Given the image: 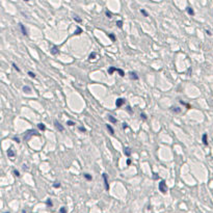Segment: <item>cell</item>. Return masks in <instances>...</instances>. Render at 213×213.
Wrapping results in <instances>:
<instances>
[{"label":"cell","instance_id":"f35d334b","mask_svg":"<svg viewBox=\"0 0 213 213\" xmlns=\"http://www.w3.org/2000/svg\"><path fill=\"white\" fill-rule=\"evenodd\" d=\"M128 128V125L126 123H123V129H127Z\"/></svg>","mask_w":213,"mask_h":213},{"label":"cell","instance_id":"60d3db41","mask_svg":"<svg viewBox=\"0 0 213 213\" xmlns=\"http://www.w3.org/2000/svg\"><path fill=\"white\" fill-rule=\"evenodd\" d=\"M206 33H207V35H212V33H211V32H210V31H209V30H206Z\"/></svg>","mask_w":213,"mask_h":213},{"label":"cell","instance_id":"52a82bcc","mask_svg":"<svg viewBox=\"0 0 213 213\" xmlns=\"http://www.w3.org/2000/svg\"><path fill=\"white\" fill-rule=\"evenodd\" d=\"M124 154H125L127 157H129L130 155H131V149H130L129 147H126L124 148Z\"/></svg>","mask_w":213,"mask_h":213},{"label":"cell","instance_id":"ffe728a7","mask_svg":"<svg viewBox=\"0 0 213 213\" xmlns=\"http://www.w3.org/2000/svg\"><path fill=\"white\" fill-rule=\"evenodd\" d=\"M96 56H97V53H96V52H93V53H90V56H88V58H90V59H95V58H96Z\"/></svg>","mask_w":213,"mask_h":213},{"label":"cell","instance_id":"6da1fadb","mask_svg":"<svg viewBox=\"0 0 213 213\" xmlns=\"http://www.w3.org/2000/svg\"><path fill=\"white\" fill-rule=\"evenodd\" d=\"M35 135H39V133H37V130L31 129V130H28V131H26V132H25V134H24V142H28V140H30L32 136H35Z\"/></svg>","mask_w":213,"mask_h":213},{"label":"cell","instance_id":"d590c367","mask_svg":"<svg viewBox=\"0 0 213 213\" xmlns=\"http://www.w3.org/2000/svg\"><path fill=\"white\" fill-rule=\"evenodd\" d=\"M79 130H80L81 132H86V129H85L84 127H79Z\"/></svg>","mask_w":213,"mask_h":213},{"label":"cell","instance_id":"ac0fdd59","mask_svg":"<svg viewBox=\"0 0 213 213\" xmlns=\"http://www.w3.org/2000/svg\"><path fill=\"white\" fill-rule=\"evenodd\" d=\"M80 33H82V29L80 28V27H77V28H76V30L74 31V35H79Z\"/></svg>","mask_w":213,"mask_h":213},{"label":"cell","instance_id":"3957f363","mask_svg":"<svg viewBox=\"0 0 213 213\" xmlns=\"http://www.w3.org/2000/svg\"><path fill=\"white\" fill-rule=\"evenodd\" d=\"M54 126H55V128H56V129H57L59 132H62V131L65 130V128L62 127V125L59 123V122L57 121V120H55V121H54Z\"/></svg>","mask_w":213,"mask_h":213},{"label":"cell","instance_id":"ba28073f","mask_svg":"<svg viewBox=\"0 0 213 213\" xmlns=\"http://www.w3.org/2000/svg\"><path fill=\"white\" fill-rule=\"evenodd\" d=\"M129 75H130V78H131V79L138 80V76H137V74H136L135 72H130Z\"/></svg>","mask_w":213,"mask_h":213},{"label":"cell","instance_id":"7402d4cb","mask_svg":"<svg viewBox=\"0 0 213 213\" xmlns=\"http://www.w3.org/2000/svg\"><path fill=\"white\" fill-rule=\"evenodd\" d=\"M83 176H84V178H85L86 179V180H88V181H90V180H92V176H90V174H83Z\"/></svg>","mask_w":213,"mask_h":213},{"label":"cell","instance_id":"9a60e30c","mask_svg":"<svg viewBox=\"0 0 213 213\" xmlns=\"http://www.w3.org/2000/svg\"><path fill=\"white\" fill-rule=\"evenodd\" d=\"M37 128H39L40 130H42V131H45L46 130V126H45V124H43V123L37 124Z\"/></svg>","mask_w":213,"mask_h":213},{"label":"cell","instance_id":"484cf974","mask_svg":"<svg viewBox=\"0 0 213 213\" xmlns=\"http://www.w3.org/2000/svg\"><path fill=\"white\" fill-rule=\"evenodd\" d=\"M53 187H54V188H59V187H60V183L57 182V181H56V182H54L53 183Z\"/></svg>","mask_w":213,"mask_h":213},{"label":"cell","instance_id":"30bf717a","mask_svg":"<svg viewBox=\"0 0 213 213\" xmlns=\"http://www.w3.org/2000/svg\"><path fill=\"white\" fill-rule=\"evenodd\" d=\"M103 179H104L105 187H106V189L108 190V189H109V185H108V181H107V175L106 174H103Z\"/></svg>","mask_w":213,"mask_h":213},{"label":"cell","instance_id":"603a6c76","mask_svg":"<svg viewBox=\"0 0 213 213\" xmlns=\"http://www.w3.org/2000/svg\"><path fill=\"white\" fill-rule=\"evenodd\" d=\"M117 26L119 27V28H122V27H123V21L121 20L117 21Z\"/></svg>","mask_w":213,"mask_h":213},{"label":"cell","instance_id":"b9f144b4","mask_svg":"<svg viewBox=\"0 0 213 213\" xmlns=\"http://www.w3.org/2000/svg\"><path fill=\"white\" fill-rule=\"evenodd\" d=\"M127 110H128V111H129V112H131V108H130V107H129V106H128V107H127Z\"/></svg>","mask_w":213,"mask_h":213},{"label":"cell","instance_id":"8d00e7d4","mask_svg":"<svg viewBox=\"0 0 213 213\" xmlns=\"http://www.w3.org/2000/svg\"><path fill=\"white\" fill-rule=\"evenodd\" d=\"M158 178H159V176H158V174H154V176H153V179H154V180H157Z\"/></svg>","mask_w":213,"mask_h":213},{"label":"cell","instance_id":"d6a6232c","mask_svg":"<svg viewBox=\"0 0 213 213\" xmlns=\"http://www.w3.org/2000/svg\"><path fill=\"white\" fill-rule=\"evenodd\" d=\"M14 175L16 177H20V173H19V170H14Z\"/></svg>","mask_w":213,"mask_h":213},{"label":"cell","instance_id":"cb8c5ba5","mask_svg":"<svg viewBox=\"0 0 213 213\" xmlns=\"http://www.w3.org/2000/svg\"><path fill=\"white\" fill-rule=\"evenodd\" d=\"M117 72L120 74V76H122V77H124V76H125V73H124V71L121 70V69H117Z\"/></svg>","mask_w":213,"mask_h":213},{"label":"cell","instance_id":"f546056e","mask_svg":"<svg viewBox=\"0 0 213 213\" xmlns=\"http://www.w3.org/2000/svg\"><path fill=\"white\" fill-rule=\"evenodd\" d=\"M28 75H29V77H31V78H35V74L33 73V72L29 71V72H28Z\"/></svg>","mask_w":213,"mask_h":213},{"label":"cell","instance_id":"5bb4252c","mask_svg":"<svg viewBox=\"0 0 213 213\" xmlns=\"http://www.w3.org/2000/svg\"><path fill=\"white\" fill-rule=\"evenodd\" d=\"M107 118H108V120L111 122V123H113V124H115V123H117V119H115V118L113 117V115H107Z\"/></svg>","mask_w":213,"mask_h":213},{"label":"cell","instance_id":"ab89813d","mask_svg":"<svg viewBox=\"0 0 213 213\" xmlns=\"http://www.w3.org/2000/svg\"><path fill=\"white\" fill-rule=\"evenodd\" d=\"M130 164H131V160L128 159V160H127V165H130Z\"/></svg>","mask_w":213,"mask_h":213},{"label":"cell","instance_id":"e575fe53","mask_svg":"<svg viewBox=\"0 0 213 213\" xmlns=\"http://www.w3.org/2000/svg\"><path fill=\"white\" fill-rule=\"evenodd\" d=\"M67 125H68V126H74V125H75V123H74L73 121H68V122H67Z\"/></svg>","mask_w":213,"mask_h":213},{"label":"cell","instance_id":"e0dca14e","mask_svg":"<svg viewBox=\"0 0 213 213\" xmlns=\"http://www.w3.org/2000/svg\"><path fill=\"white\" fill-rule=\"evenodd\" d=\"M106 128H107V129H108V131L110 132L111 135H113V134H115V130H113V128L111 127L110 125H108V124H107V125H106Z\"/></svg>","mask_w":213,"mask_h":213},{"label":"cell","instance_id":"83f0119b","mask_svg":"<svg viewBox=\"0 0 213 213\" xmlns=\"http://www.w3.org/2000/svg\"><path fill=\"white\" fill-rule=\"evenodd\" d=\"M105 14H106V16L108 17V19H111V18H112V15H111V12H108V10H106V12H105Z\"/></svg>","mask_w":213,"mask_h":213},{"label":"cell","instance_id":"836d02e7","mask_svg":"<svg viewBox=\"0 0 213 213\" xmlns=\"http://www.w3.org/2000/svg\"><path fill=\"white\" fill-rule=\"evenodd\" d=\"M140 12H142V14L143 15V16H145V17H148V16H149V15H148V12H145V10H140Z\"/></svg>","mask_w":213,"mask_h":213},{"label":"cell","instance_id":"4316f807","mask_svg":"<svg viewBox=\"0 0 213 213\" xmlns=\"http://www.w3.org/2000/svg\"><path fill=\"white\" fill-rule=\"evenodd\" d=\"M74 20H75L76 22H78V23H80V22H81V21H82L81 19H80L78 16H74Z\"/></svg>","mask_w":213,"mask_h":213},{"label":"cell","instance_id":"2e32d148","mask_svg":"<svg viewBox=\"0 0 213 213\" xmlns=\"http://www.w3.org/2000/svg\"><path fill=\"white\" fill-rule=\"evenodd\" d=\"M7 156H8L10 158H12V157L15 156V153H14V151H12V149H8V150H7Z\"/></svg>","mask_w":213,"mask_h":213},{"label":"cell","instance_id":"8fae6325","mask_svg":"<svg viewBox=\"0 0 213 213\" xmlns=\"http://www.w3.org/2000/svg\"><path fill=\"white\" fill-rule=\"evenodd\" d=\"M202 140H203V143L205 145H208V140H207V133H204L203 136H202Z\"/></svg>","mask_w":213,"mask_h":213},{"label":"cell","instance_id":"ee69618b","mask_svg":"<svg viewBox=\"0 0 213 213\" xmlns=\"http://www.w3.org/2000/svg\"><path fill=\"white\" fill-rule=\"evenodd\" d=\"M4 213H10V212H4Z\"/></svg>","mask_w":213,"mask_h":213},{"label":"cell","instance_id":"4fadbf2b","mask_svg":"<svg viewBox=\"0 0 213 213\" xmlns=\"http://www.w3.org/2000/svg\"><path fill=\"white\" fill-rule=\"evenodd\" d=\"M23 92L26 93V94H29V93L31 92V87L30 86H28V85H24L23 86Z\"/></svg>","mask_w":213,"mask_h":213},{"label":"cell","instance_id":"44dd1931","mask_svg":"<svg viewBox=\"0 0 213 213\" xmlns=\"http://www.w3.org/2000/svg\"><path fill=\"white\" fill-rule=\"evenodd\" d=\"M108 37L112 42H115V35H113V33H108Z\"/></svg>","mask_w":213,"mask_h":213},{"label":"cell","instance_id":"9c48e42d","mask_svg":"<svg viewBox=\"0 0 213 213\" xmlns=\"http://www.w3.org/2000/svg\"><path fill=\"white\" fill-rule=\"evenodd\" d=\"M170 110L175 113H180L181 112V108H179V107H177V106H172L170 107Z\"/></svg>","mask_w":213,"mask_h":213},{"label":"cell","instance_id":"4dcf8cb0","mask_svg":"<svg viewBox=\"0 0 213 213\" xmlns=\"http://www.w3.org/2000/svg\"><path fill=\"white\" fill-rule=\"evenodd\" d=\"M59 213H67V209L66 207H62L59 209Z\"/></svg>","mask_w":213,"mask_h":213},{"label":"cell","instance_id":"f1b7e54d","mask_svg":"<svg viewBox=\"0 0 213 213\" xmlns=\"http://www.w3.org/2000/svg\"><path fill=\"white\" fill-rule=\"evenodd\" d=\"M140 118H142L143 121H145V120H147V115H145V113H143V112H142V113H140Z\"/></svg>","mask_w":213,"mask_h":213},{"label":"cell","instance_id":"5b68a950","mask_svg":"<svg viewBox=\"0 0 213 213\" xmlns=\"http://www.w3.org/2000/svg\"><path fill=\"white\" fill-rule=\"evenodd\" d=\"M125 103V100L124 99H122V98H119V99H117V101H115V105H117V107H121L122 105Z\"/></svg>","mask_w":213,"mask_h":213},{"label":"cell","instance_id":"7c38bea8","mask_svg":"<svg viewBox=\"0 0 213 213\" xmlns=\"http://www.w3.org/2000/svg\"><path fill=\"white\" fill-rule=\"evenodd\" d=\"M186 10H187V12L190 15V16H195V10H193L192 7H190V6H187Z\"/></svg>","mask_w":213,"mask_h":213},{"label":"cell","instance_id":"7bdbcfd3","mask_svg":"<svg viewBox=\"0 0 213 213\" xmlns=\"http://www.w3.org/2000/svg\"><path fill=\"white\" fill-rule=\"evenodd\" d=\"M22 213H26V212H25V211H24V210H23V211H22Z\"/></svg>","mask_w":213,"mask_h":213},{"label":"cell","instance_id":"277c9868","mask_svg":"<svg viewBox=\"0 0 213 213\" xmlns=\"http://www.w3.org/2000/svg\"><path fill=\"white\" fill-rule=\"evenodd\" d=\"M50 53H51L52 55H56V54L59 53V49H58L57 46H53V47L50 49Z\"/></svg>","mask_w":213,"mask_h":213},{"label":"cell","instance_id":"7a4b0ae2","mask_svg":"<svg viewBox=\"0 0 213 213\" xmlns=\"http://www.w3.org/2000/svg\"><path fill=\"white\" fill-rule=\"evenodd\" d=\"M158 188H159V190L161 191V193H163V195H165L166 192H167V187H166V183L164 180H161L160 181V183L158 184Z\"/></svg>","mask_w":213,"mask_h":213},{"label":"cell","instance_id":"74e56055","mask_svg":"<svg viewBox=\"0 0 213 213\" xmlns=\"http://www.w3.org/2000/svg\"><path fill=\"white\" fill-rule=\"evenodd\" d=\"M14 140H15V142H16L17 143H20V142H20V140H19L18 137H14Z\"/></svg>","mask_w":213,"mask_h":213},{"label":"cell","instance_id":"8992f818","mask_svg":"<svg viewBox=\"0 0 213 213\" xmlns=\"http://www.w3.org/2000/svg\"><path fill=\"white\" fill-rule=\"evenodd\" d=\"M19 26H20V28H21V30H22V33L24 35H28V33H27V29L25 28V26L22 24V23H19Z\"/></svg>","mask_w":213,"mask_h":213},{"label":"cell","instance_id":"d6986e66","mask_svg":"<svg viewBox=\"0 0 213 213\" xmlns=\"http://www.w3.org/2000/svg\"><path fill=\"white\" fill-rule=\"evenodd\" d=\"M115 71H117V68H115V67H110V68L108 69V74L109 75H111V74H112Z\"/></svg>","mask_w":213,"mask_h":213},{"label":"cell","instance_id":"d4e9b609","mask_svg":"<svg viewBox=\"0 0 213 213\" xmlns=\"http://www.w3.org/2000/svg\"><path fill=\"white\" fill-rule=\"evenodd\" d=\"M46 205L49 206V207H52V206H53V204H52V201H51V200L48 199L47 201H46Z\"/></svg>","mask_w":213,"mask_h":213},{"label":"cell","instance_id":"1f68e13d","mask_svg":"<svg viewBox=\"0 0 213 213\" xmlns=\"http://www.w3.org/2000/svg\"><path fill=\"white\" fill-rule=\"evenodd\" d=\"M12 67H14L15 70H17V72H20V69L18 68V66H17V65L15 64V62H12Z\"/></svg>","mask_w":213,"mask_h":213}]
</instances>
